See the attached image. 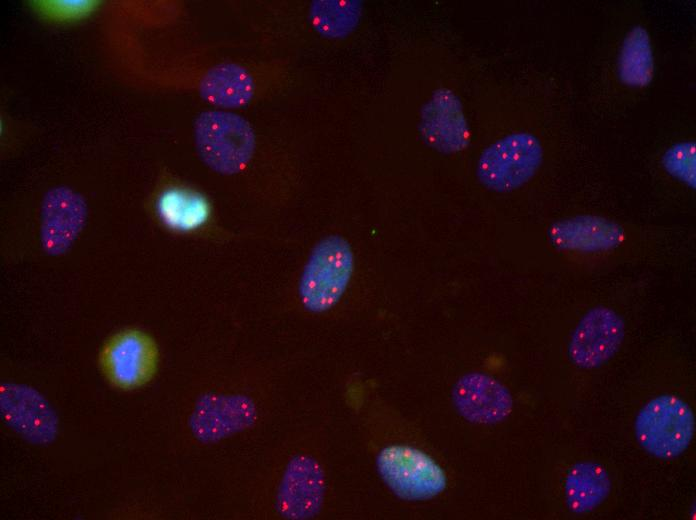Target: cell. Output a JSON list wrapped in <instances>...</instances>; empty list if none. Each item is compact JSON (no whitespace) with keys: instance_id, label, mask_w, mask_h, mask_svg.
<instances>
[{"instance_id":"1","label":"cell","mask_w":696,"mask_h":520,"mask_svg":"<svg viewBox=\"0 0 696 520\" xmlns=\"http://www.w3.org/2000/svg\"><path fill=\"white\" fill-rule=\"evenodd\" d=\"M611 36L599 59L592 99L600 111L618 113L652 84L655 54L652 35L642 20L620 24Z\"/></svg>"},{"instance_id":"2","label":"cell","mask_w":696,"mask_h":520,"mask_svg":"<svg viewBox=\"0 0 696 520\" xmlns=\"http://www.w3.org/2000/svg\"><path fill=\"white\" fill-rule=\"evenodd\" d=\"M269 139L244 116L227 110H209L194 123L196 151L211 170L225 176L249 172Z\"/></svg>"},{"instance_id":"3","label":"cell","mask_w":696,"mask_h":520,"mask_svg":"<svg viewBox=\"0 0 696 520\" xmlns=\"http://www.w3.org/2000/svg\"><path fill=\"white\" fill-rule=\"evenodd\" d=\"M573 118V115L543 131L520 129L493 140L480 153L476 163L479 183L495 193H510L529 183L539 172L545 159L547 137L544 132Z\"/></svg>"},{"instance_id":"4","label":"cell","mask_w":696,"mask_h":520,"mask_svg":"<svg viewBox=\"0 0 696 520\" xmlns=\"http://www.w3.org/2000/svg\"><path fill=\"white\" fill-rule=\"evenodd\" d=\"M354 271V253L341 235L331 234L313 247L303 268L298 294L304 308L323 313L344 295Z\"/></svg>"},{"instance_id":"5","label":"cell","mask_w":696,"mask_h":520,"mask_svg":"<svg viewBox=\"0 0 696 520\" xmlns=\"http://www.w3.org/2000/svg\"><path fill=\"white\" fill-rule=\"evenodd\" d=\"M695 417L690 406L674 395H660L645 404L635 419V436L649 454L659 459L681 455L692 442Z\"/></svg>"},{"instance_id":"6","label":"cell","mask_w":696,"mask_h":520,"mask_svg":"<svg viewBox=\"0 0 696 520\" xmlns=\"http://www.w3.org/2000/svg\"><path fill=\"white\" fill-rule=\"evenodd\" d=\"M376 466L384 483L404 500H429L447 486L442 467L427 453L409 445L383 448L376 458Z\"/></svg>"},{"instance_id":"7","label":"cell","mask_w":696,"mask_h":520,"mask_svg":"<svg viewBox=\"0 0 696 520\" xmlns=\"http://www.w3.org/2000/svg\"><path fill=\"white\" fill-rule=\"evenodd\" d=\"M158 350L145 332L126 329L108 339L100 353L101 369L114 386L133 389L147 383L154 375Z\"/></svg>"},{"instance_id":"8","label":"cell","mask_w":696,"mask_h":520,"mask_svg":"<svg viewBox=\"0 0 696 520\" xmlns=\"http://www.w3.org/2000/svg\"><path fill=\"white\" fill-rule=\"evenodd\" d=\"M625 336L622 317L611 308L588 310L575 327L568 345L571 362L583 369L600 367L619 350Z\"/></svg>"},{"instance_id":"9","label":"cell","mask_w":696,"mask_h":520,"mask_svg":"<svg viewBox=\"0 0 696 520\" xmlns=\"http://www.w3.org/2000/svg\"><path fill=\"white\" fill-rule=\"evenodd\" d=\"M546 236L557 251L591 254L618 248L626 241L627 232L616 220L595 214H577L552 222Z\"/></svg>"},{"instance_id":"10","label":"cell","mask_w":696,"mask_h":520,"mask_svg":"<svg viewBox=\"0 0 696 520\" xmlns=\"http://www.w3.org/2000/svg\"><path fill=\"white\" fill-rule=\"evenodd\" d=\"M452 400L463 418L477 424L499 423L513 409V398L507 387L482 372L461 376L453 386Z\"/></svg>"},{"instance_id":"11","label":"cell","mask_w":696,"mask_h":520,"mask_svg":"<svg viewBox=\"0 0 696 520\" xmlns=\"http://www.w3.org/2000/svg\"><path fill=\"white\" fill-rule=\"evenodd\" d=\"M1 411L7 424L34 443H48L57 432V417L34 389L17 384L1 388Z\"/></svg>"},{"instance_id":"12","label":"cell","mask_w":696,"mask_h":520,"mask_svg":"<svg viewBox=\"0 0 696 520\" xmlns=\"http://www.w3.org/2000/svg\"><path fill=\"white\" fill-rule=\"evenodd\" d=\"M86 216V203L80 194L67 187L51 189L42 205L41 238L47 252H64L82 230Z\"/></svg>"},{"instance_id":"13","label":"cell","mask_w":696,"mask_h":520,"mask_svg":"<svg viewBox=\"0 0 696 520\" xmlns=\"http://www.w3.org/2000/svg\"><path fill=\"white\" fill-rule=\"evenodd\" d=\"M422 118L424 138L434 149L449 154L468 146L469 126L461 102L451 91L437 92Z\"/></svg>"},{"instance_id":"14","label":"cell","mask_w":696,"mask_h":520,"mask_svg":"<svg viewBox=\"0 0 696 520\" xmlns=\"http://www.w3.org/2000/svg\"><path fill=\"white\" fill-rule=\"evenodd\" d=\"M611 480L606 469L595 462L574 464L568 471L564 493L568 508L577 514L593 511L611 492Z\"/></svg>"},{"instance_id":"15","label":"cell","mask_w":696,"mask_h":520,"mask_svg":"<svg viewBox=\"0 0 696 520\" xmlns=\"http://www.w3.org/2000/svg\"><path fill=\"white\" fill-rule=\"evenodd\" d=\"M156 209L165 226L180 232L202 227L210 216V205L206 198L182 187L164 190L157 200Z\"/></svg>"},{"instance_id":"16","label":"cell","mask_w":696,"mask_h":520,"mask_svg":"<svg viewBox=\"0 0 696 520\" xmlns=\"http://www.w3.org/2000/svg\"><path fill=\"white\" fill-rule=\"evenodd\" d=\"M694 160L695 142L691 138L679 139L672 143L663 154L665 170L689 187H694Z\"/></svg>"},{"instance_id":"17","label":"cell","mask_w":696,"mask_h":520,"mask_svg":"<svg viewBox=\"0 0 696 520\" xmlns=\"http://www.w3.org/2000/svg\"><path fill=\"white\" fill-rule=\"evenodd\" d=\"M98 1H37V9L45 16L57 20L83 17L92 12Z\"/></svg>"}]
</instances>
